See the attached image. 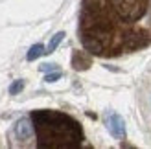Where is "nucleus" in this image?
I'll list each match as a JSON object with an SVG mask.
<instances>
[{
    "label": "nucleus",
    "mask_w": 151,
    "mask_h": 149,
    "mask_svg": "<svg viewBox=\"0 0 151 149\" xmlns=\"http://www.w3.org/2000/svg\"><path fill=\"white\" fill-rule=\"evenodd\" d=\"M59 77H61V72H55V74H48V76L44 77V81H48V83H54V81H57Z\"/></svg>",
    "instance_id": "0eeeda50"
},
{
    "label": "nucleus",
    "mask_w": 151,
    "mask_h": 149,
    "mask_svg": "<svg viewBox=\"0 0 151 149\" xmlns=\"http://www.w3.org/2000/svg\"><path fill=\"white\" fill-rule=\"evenodd\" d=\"M109 131L112 133V136H116V138L125 136V125H124V120L118 114H112L109 118Z\"/></svg>",
    "instance_id": "7ed1b4c3"
},
{
    "label": "nucleus",
    "mask_w": 151,
    "mask_h": 149,
    "mask_svg": "<svg viewBox=\"0 0 151 149\" xmlns=\"http://www.w3.org/2000/svg\"><path fill=\"white\" fill-rule=\"evenodd\" d=\"M65 39V33L63 32H59V33H55L54 37H52V41H50V44H48V48H46V54H52L57 46H59V42H61Z\"/></svg>",
    "instance_id": "39448f33"
},
{
    "label": "nucleus",
    "mask_w": 151,
    "mask_h": 149,
    "mask_svg": "<svg viewBox=\"0 0 151 149\" xmlns=\"http://www.w3.org/2000/svg\"><path fill=\"white\" fill-rule=\"evenodd\" d=\"M32 127L37 136V147L78 149L83 145V129L78 120L61 110H33L29 114Z\"/></svg>",
    "instance_id": "f03ea898"
},
{
    "label": "nucleus",
    "mask_w": 151,
    "mask_h": 149,
    "mask_svg": "<svg viewBox=\"0 0 151 149\" xmlns=\"http://www.w3.org/2000/svg\"><path fill=\"white\" fill-rule=\"evenodd\" d=\"M42 54H46V52H44V46L42 44H35V46H32L29 48V52H28V61H33V59H37L39 55H42Z\"/></svg>",
    "instance_id": "20e7f679"
},
{
    "label": "nucleus",
    "mask_w": 151,
    "mask_h": 149,
    "mask_svg": "<svg viewBox=\"0 0 151 149\" xmlns=\"http://www.w3.org/2000/svg\"><path fill=\"white\" fill-rule=\"evenodd\" d=\"M20 88H22V81H15V83L9 87V94H17Z\"/></svg>",
    "instance_id": "423d86ee"
},
{
    "label": "nucleus",
    "mask_w": 151,
    "mask_h": 149,
    "mask_svg": "<svg viewBox=\"0 0 151 149\" xmlns=\"http://www.w3.org/2000/svg\"><path fill=\"white\" fill-rule=\"evenodd\" d=\"M78 33L96 57L144 50L151 46V0H81Z\"/></svg>",
    "instance_id": "f257e3e1"
}]
</instances>
